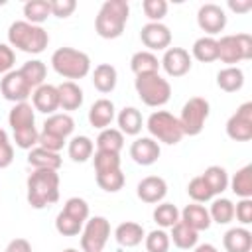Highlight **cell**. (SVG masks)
Listing matches in <instances>:
<instances>
[{"label": "cell", "instance_id": "obj_1", "mask_svg": "<svg viewBox=\"0 0 252 252\" xmlns=\"http://www.w3.org/2000/svg\"><path fill=\"white\" fill-rule=\"evenodd\" d=\"M28 203L32 209H45L59 201V173L53 169H33L28 177Z\"/></svg>", "mask_w": 252, "mask_h": 252}, {"label": "cell", "instance_id": "obj_2", "mask_svg": "<svg viewBox=\"0 0 252 252\" xmlns=\"http://www.w3.org/2000/svg\"><path fill=\"white\" fill-rule=\"evenodd\" d=\"M128 14H130V6L126 0H106L94 18V32L102 39L120 37L126 28Z\"/></svg>", "mask_w": 252, "mask_h": 252}, {"label": "cell", "instance_id": "obj_3", "mask_svg": "<svg viewBox=\"0 0 252 252\" xmlns=\"http://www.w3.org/2000/svg\"><path fill=\"white\" fill-rule=\"evenodd\" d=\"M8 41L12 47L24 53L37 55L47 47L49 35L41 26H33L26 20H18V22H12L8 28Z\"/></svg>", "mask_w": 252, "mask_h": 252}, {"label": "cell", "instance_id": "obj_4", "mask_svg": "<svg viewBox=\"0 0 252 252\" xmlns=\"http://www.w3.org/2000/svg\"><path fill=\"white\" fill-rule=\"evenodd\" d=\"M51 65L65 79H83L91 71V57L73 47H59L51 55Z\"/></svg>", "mask_w": 252, "mask_h": 252}, {"label": "cell", "instance_id": "obj_5", "mask_svg": "<svg viewBox=\"0 0 252 252\" xmlns=\"http://www.w3.org/2000/svg\"><path fill=\"white\" fill-rule=\"evenodd\" d=\"M134 87H136V93H138L140 100L146 106H154V108L163 106L171 96V85L159 73L136 77Z\"/></svg>", "mask_w": 252, "mask_h": 252}, {"label": "cell", "instance_id": "obj_6", "mask_svg": "<svg viewBox=\"0 0 252 252\" xmlns=\"http://www.w3.org/2000/svg\"><path fill=\"white\" fill-rule=\"evenodd\" d=\"M146 128L156 142H163L167 146H175L183 138V130H181L179 120L167 110L152 112L148 122H146Z\"/></svg>", "mask_w": 252, "mask_h": 252}, {"label": "cell", "instance_id": "obj_7", "mask_svg": "<svg viewBox=\"0 0 252 252\" xmlns=\"http://www.w3.org/2000/svg\"><path fill=\"white\" fill-rule=\"evenodd\" d=\"M219 57L228 67H234L238 61L252 59V37L248 33H236V35H222L217 39Z\"/></svg>", "mask_w": 252, "mask_h": 252}, {"label": "cell", "instance_id": "obj_8", "mask_svg": "<svg viewBox=\"0 0 252 252\" xmlns=\"http://www.w3.org/2000/svg\"><path fill=\"white\" fill-rule=\"evenodd\" d=\"M209 100H205L203 96H191L183 108H181V116L177 118L183 130V136H199L205 128V122L209 118Z\"/></svg>", "mask_w": 252, "mask_h": 252}, {"label": "cell", "instance_id": "obj_9", "mask_svg": "<svg viewBox=\"0 0 252 252\" xmlns=\"http://www.w3.org/2000/svg\"><path fill=\"white\" fill-rule=\"evenodd\" d=\"M108 236H110V222L104 217L87 219L83 234H81V250L83 252H102Z\"/></svg>", "mask_w": 252, "mask_h": 252}, {"label": "cell", "instance_id": "obj_10", "mask_svg": "<svg viewBox=\"0 0 252 252\" xmlns=\"http://www.w3.org/2000/svg\"><path fill=\"white\" fill-rule=\"evenodd\" d=\"M226 136L234 142H248L252 138V102H244L226 122Z\"/></svg>", "mask_w": 252, "mask_h": 252}, {"label": "cell", "instance_id": "obj_11", "mask_svg": "<svg viewBox=\"0 0 252 252\" xmlns=\"http://www.w3.org/2000/svg\"><path fill=\"white\" fill-rule=\"evenodd\" d=\"M0 93H2V96L6 100L18 104V102H28V96H32V87L24 79V75L16 69V71H10V73H6L2 77Z\"/></svg>", "mask_w": 252, "mask_h": 252}, {"label": "cell", "instance_id": "obj_12", "mask_svg": "<svg viewBox=\"0 0 252 252\" xmlns=\"http://www.w3.org/2000/svg\"><path fill=\"white\" fill-rule=\"evenodd\" d=\"M197 24H199V28L205 33H209V37H213L215 33H220L224 30V26H226V14H224V10L219 4L209 2V4H203L199 8V12H197Z\"/></svg>", "mask_w": 252, "mask_h": 252}, {"label": "cell", "instance_id": "obj_13", "mask_svg": "<svg viewBox=\"0 0 252 252\" xmlns=\"http://www.w3.org/2000/svg\"><path fill=\"white\" fill-rule=\"evenodd\" d=\"M142 43L148 47V51H159L167 49L171 43V32L161 22H148L140 32Z\"/></svg>", "mask_w": 252, "mask_h": 252}, {"label": "cell", "instance_id": "obj_14", "mask_svg": "<svg viewBox=\"0 0 252 252\" xmlns=\"http://www.w3.org/2000/svg\"><path fill=\"white\" fill-rule=\"evenodd\" d=\"M159 65L169 77H183L191 71V55L183 47H167Z\"/></svg>", "mask_w": 252, "mask_h": 252}, {"label": "cell", "instance_id": "obj_15", "mask_svg": "<svg viewBox=\"0 0 252 252\" xmlns=\"http://www.w3.org/2000/svg\"><path fill=\"white\" fill-rule=\"evenodd\" d=\"M136 195H138V199H142L144 203H150V205L161 203L163 197L167 195V183L159 175H148L138 183Z\"/></svg>", "mask_w": 252, "mask_h": 252}, {"label": "cell", "instance_id": "obj_16", "mask_svg": "<svg viewBox=\"0 0 252 252\" xmlns=\"http://www.w3.org/2000/svg\"><path fill=\"white\" fill-rule=\"evenodd\" d=\"M161 150L154 138H136L130 146V158L138 165H152L158 161Z\"/></svg>", "mask_w": 252, "mask_h": 252}, {"label": "cell", "instance_id": "obj_17", "mask_svg": "<svg viewBox=\"0 0 252 252\" xmlns=\"http://www.w3.org/2000/svg\"><path fill=\"white\" fill-rule=\"evenodd\" d=\"M32 104L33 110H39L43 114H55V110L59 108V93L55 85H39L37 89H33L32 93Z\"/></svg>", "mask_w": 252, "mask_h": 252}, {"label": "cell", "instance_id": "obj_18", "mask_svg": "<svg viewBox=\"0 0 252 252\" xmlns=\"http://www.w3.org/2000/svg\"><path fill=\"white\" fill-rule=\"evenodd\" d=\"M8 124L12 128V132H22V130L35 128L33 106L30 102H18V104H14V108L8 114Z\"/></svg>", "mask_w": 252, "mask_h": 252}, {"label": "cell", "instance_id": "obj_19", "mask_svg": "<svg viewBox=\"0 0 252 252\" xmlns=\"http://www.w3.org/2000/svg\"><path fill=\"white\" fill-rule=\"evenodd\" d=\"M222 246L226 252H250L252 250V232L244 226L228 228L222 236Z\"/></svg>", "mask_w": 252, "mask_h": 252}, {"label": "cell", "instance_id": "obj_20", "mask_svg": "<svg viewBox=\"0 0 252 252\" xmlns=\"http://www.w3.org/2000/svg\"><path fill=\"white\" fill-rule=\"evenodd\" d=\"M114 104L112 100L108 98H98L93 102L91 110H89V122L93 128H98V130H104V128H110V122L114 120Z\"/></svg>", "mask_w": 252, "mask_h": 252}, {"label": "cell", "instance_id": "obj_21", "mask_svg": "<svg viewBox=\"0 0 252 252\" xmlns=\"http://www.w3.org/2000/svg\"><path fill=\"white\" fill-rule=\"evenodd\" d=\"M146 232H144V226L138 224V222H132V220H126V222H120L114 230V238L120 246L124 248H134L138 244H142Z\"/></svg>", "mask_w": 252, "mask_h": 252}, {"label": "cell", "instance_id": "obj_22", "mask_svg": "<svg viewBox=\"0 0 252 252\" xmlns=\"http://www.w3.org/2000/svg\"><path fill=\"white\" fill-rule=\"evenodd\" d=\"M28 163L33 169H53V171H57L63 161H61V156L57 152H49L41 146H35L28 154Z\"/></svg>", "mask_w": 252, "mask_h": 252}, {"label": "cell", "instance_id": "obj_23", "mask_svg": "<svg viewBox=\"0 0 252 252\" xmlns=\"http://www.w3.org/2000/svg\"><path fill=\"white\" fill-rule=\"evenodd\" d=\"M179 220H183L187 226H191L193 230H207L211 226V217H209V211L199 205V203H193V205H187L181 213H179Z\"/></svg>", "mask_w": 252, "mask_h": 252}, {"label": "cell", "instance_id": "obj_24", "mask_svg": "<svg viewBox=\"0 0 252 252\" xmlns=\"http://www.w3.org/2000/svg\"><path fill=\"white\" fill-rule=\"evenodd\" d=\"M59 93V108L63 110H77L83 104V91L75 81H65L57 87Z\"/></svg>", "mask_w": 252, "mask_h": 252}, {"label": "cell", "instance_id": "obj_25", "mask_svg": "<svg viewBox=\"0 0 252 252\" xmlns=\"http://www.w3.org/2000/svg\"><path fill=\"white\" fill-rule=\"evenodd\" d=\"M118 81V73L110 63H100L93 71V85L98 93H112Z\"/></svg>", "mask_w": 252, "mask_h": 252}, {"label": "cell", "instance_id": "obj_26", "mask_svg": "<svg viewBox=\"0 0 252 252\" xmlns=\"http://www.w3.org/2000/svg\"><path fill=\"white\" fill-rule=\"evenodd\" d=\"M116 120H118V126H120L118 130H120L122 134H126V136H138V134L142 132L144 120H142L140 110L134 108V106H124V108L118 112Z\"/></svg>", "mask_w": 252, "mask_h": 252}, {"label": "cell", "instance_id": "obj_27", "mask_svg": "<svg viewBox=\"0 0 252 252\" xmlns=\"http://www.w3.org/2000/svg\"><path fill=\"white\" fill-rule=\"evenodd\" d=\"M199 240V232L193 230L191 226H187L183 220H177L171 226V234H169V242H173L177 248L181 250H191L197 246Z\"/></svg>", "mask_w": 252, "mask_h": 252}, {"label": "cell", "instance_id": "obj_28", "mask_svg": "<svg viewBox=\"0 0 252 252\" xmlns=\"http://www.w3.org/2000/svg\"><path fill=\"white\" fill-rule=\"evenodd\" d=\"M73 130H75V120L65 112L49 114V118H45V122H43V132L61 136L65 140H67V136L73 134Z\"/></svg>", "mask_w": 252, "mask_h": 252}, {"label": "cell", "instance_id": "obj_29", "mask_svg": "<svg viewBox=\"0 0 252 252\" xmlns=\"http://www.w3.org/2000/svg\"><path fill=\"white\" fill-rule=\"evenodd\" d=\"M130 69L136 77L142 75H154L159 71V61L152 51H136L130 59Z\"/></svg>", "mask_w": 252, "mask_h": 252}, {"label": "cell", "instance_id": "obj_30", "mask_svg": "<svg viewBox=\"0 0 252 252\" xmlns=\"http://www.w3.org/2000/svg\"><path fill=\"white\" fill-rule=\"evenodd\" d=\"M217 85L224 93H236L244 85V73L238 67H224L217 73Z\"/></svg>", "mask_w": 252, "mask_h": 252}, {"label": "cell", "instance_id": "obj_31", "mask_svg": "<svg viewBox=\"0 0 252 252\" xmlns=\"http://www.w3.org/2000/svg\"><path fill=\"white\" fill-rule=\"evenodd\" d=\"M203 181L207 183V187L211 189L213 195H220L222 191H226L228 187V173L224 167L220 165H209L205 171H203Z\"/></svg>", "mask_w": 252, "mask_h": 252}, {"label": "cell", "instance_id": "obj_32", "mask_svg": "<svg viewBox=\"0 0 252 252\" xmlns=\"http://www.w3.org/2000/svg\"><path fill=\"white\" fill-rule=\"evenodd\" d=\"M230 189L240 199H252V165L250 163L240 167L234 173V177L230 181Z\"/></svg>", "mask_w": 252, "mask_h": 252}, {"label": "cell", "instance_id": "obj_33", "mask_svg": "<svg viewBox=\"0 0 252 252\" xmlns=\"http://www.w3.org/2000/svg\"><path fill=\"white\" fill-rule=\"evenodd\" d=\"M191 53L197 61L201 63H211V61H217L219 57V49H217V39L215 37H209V35H203L199 37L193 47H191Z\"/></svg>", "mask_w": 252, "mask_h": 252}, {"label": "cell", "instance_id": "obj_34", "mask_svg": "<svg viewBox=\"0 0 252 252\" xmlns=\"http://www.w3.org/2000/svg\"><path fill=\"white\" fill-rule=\"evenodd\" d=\"M122 148H124V134L120 130H116V128H104V130H100V134L96 138V150L120 154Z\"/></svg>", "mask_w": 252, "mask_h": 252}, {"label": "cell", "instance_id": "obj_35", "mask_svg": "<svg viewBox=\"0 0 252 252\" xmlns=\"http://www.w3.org/2000/svg\"><path fill=\"white\" fill-rule=\"evenodd\" d=\"M24 16H26V22L39 26L41 22H45L51 16L49 0H28L24 4Z\"/></svg>", "mask_w": 252, "mask_h": 252}, {"label": "cell", "instance_id": "obj_36", "mask_svg": "<svg viewBox=\"0 0 252 252\" xmlns=\"http://www.w3.org/2000/svg\"><path fill=\"white\" fill-rule=\"evenodd\" d=\"M18 71L24 75V79L30 83L32 89H37L39 85H43L45 75H47V67H45V63L39 61V59H30V61H26Z\"/></svg>", "mask_w": 252, "mask_h": 252}, {"label": "cell", "instance_id": "obj_37", "mask_svg": "<svg viewBox=\"0 0 252 252\" xmlns=\"http://www.w3.org/2000/svg\"><path fill=\"white\" fill-rule=\"evenodd\" d=\"M93 150H94V146H93V140L89 136H75V138H71L69 148H67L69 158L73 161H77V163L87 161L93 156Z\"/></svg>", "mask_w": 252, "mask_h": 252}, {"label": "cell", "instance_id": "obj_38", "mask_svg": "<svg viewBox=\"0 0 252 252\" xmlns=\"http://www.w3.org/2000/svg\"><path fill=\"white\" fill-rule=\"evenodd\" d=\"M209 217H211V222H217V224H228L232 219H234V205L230 199H215L211 209H209Z\"/></svg>", "mask_w": 252, "mask_h": 252}, {"label": "cell", "instance_id": "obj_39", "mask_svg": "<svg viewBox=\"0 0 252 252\" xmlns=\"http://www.w3.org/2000/svg\"><path fill=\"white\" fill-rule=\"evenodd\" d=\"M179 220V209L173 203H159L154 209V222L161 228H171Z\"/></svg>", "mask_w": 252, "mask_h": 252}, {"label": "cell", "instance_id": "obj_40", "mask_svg": "<svg viewBox=\"0 0 252 252\" xmlns=\"http://www.w3.org/2000/svg\"><path fill=\"white\" fill-rule=\"evenodd\" d=\"M93 161H94V173L96 175L120 169V154H114V152H100V150H96Z\"/></svg>", "mask_w": 252, "mask_h": 252}, {"label": "cell", "instance_id": "obj_41", "mask_svg": "<svg viewBox=\"0 0 252 252\" xmlns=\"http://www.w3.org/2000/svg\"><path fill=\"white\" fill-rule=\"evenodd\" d=\"M124 173L122 169H116V171H108V173H98L96 175V185L106 191V193H116L124 187Z\"/></svg>", "mask_w": 252, "mask_h": 252}, {"label": "cell", "instance_id": "obj_42", "mask_svg": "<svg viewBox=\"0 0 252 252\" xmlns=\"http://www.w3.org/2000/svg\"><path fill=\"white\" fill-rule=\"evenodd\" d=\"M144 244L148 252H167L169 250V234L163 228H156L144 236Z\"/></svg>", "mask_w": 252, "mask_h": 252}, {"label": "cell", "instance_id": "obj_43", "mask_svg": "<svg viewBox=\"0 0 252 252\" xmlns=\"http://www.w3.org/2000/svg\"><path fill=\"white\" fill-rule=\"evenodd\" d=\"M63 213L85 224L87 219H89V205H87V201L81 199V197H71V199L65 201V205H63Z\"/></svg>", "mask_w": 252, "mask_h": 252}, {"label": "cell", "instance_id": "obj_44", "mask_svg": "<svg viewBox=\"0 0 252 252\" xmlns=\"http://www.w3.org/2000/svg\"><path fill=\"white\" fill-rule=\"evenodd\" d=\"M187 193H189V197H191L195 203H207V201H211V199L215 197V195L211 193V189L207 187V183L203 181L201 175H197V177H193V179L189 181Z\"/></svg>", "mask_w": 252, "mask_h": 252}, {"label": "cell", "instance_id": "obj_45", "mask_svg": "<svg viewBox=\"0 0 252 252\" xmlns=\"http://www.w3.org/2000/svg\"><path fill=\"white\" fill-rule=\"evenodd\" d=\"M55 230L59 234H63V236H75V234H79L83 230V222L75 220L73 217H69V215H65L61 211L57 215V219H55Z\"/></svg>", "mask_w": 252, "mask_h": 252}, {"label": "cell", "instance_id": "obj_46", "mask_svg": "<svg viewBox=\"0 0 252 252\" xmlns=\"http://www.w3.org/2000/svg\"><path fill=\"white\" fill-rule=\"evenodd\" d=\"M142 10L150 18V22H161V18L167 14V2L165 0H144Z\"/></svg>", "mask_w": 252, "mask_h": 252}, {"label": "cell", "instance_id": "obj_47", "mask_svg": "<svg viewBox=\"0 0 252 252\" xmlns=\"http://www.w3.org/2000/svg\"><path fill=\"white\" fill-rule=\"evenodd\" d=\"M49 6H51V16H55V18H69L75 12L77 2L75 0H49Z\"/></svg>", "mask_w": 252, "mask_h": 252}, {"label": "cell", "instance_id": "obj_48", "mask_svg": "<svg viewBox=\"0 0 252 252\" xmlns=\"http://www.w3.org/2000/svg\"><path fill=\"white\" fill-rule=\"evenodd\" d=\"M37 144H39L41 148L49 150V152H57V154H59V150L65 146V138L41 130V132H39V138H37Z\"/></svg>", "mask_w": 252, "mask_h": 252}, {"label": "cell", "instance_id": "obj_49", "mask_svg": "<svg viewBox=\"0 0 252 252\" xmlns=\"http://www.w3.org/2000/svg\"><path fill=\"white\" fill-rule=\"evenodd\" d=\"M234 217L238 219V222L250 224L252 222V199H240L234 207Z\"/></svg>", "mask_w": 252, "mask_h": 252}, {"label": "cell", "instance_id": "obj_50", "mask_svg": "<svg viewBox=\"0 0 252 252\" xmlns=\"http://www.w3.org/2000/svg\"><path fill=\"white\" fill-rule=\"evenodd\" d=\"M14 61H16V55H14V49L6 43H0V75H6L12 71L14 67Z\"/></svg>", "mask_w": 252, "mask_h": 252}, {"label": "cell", "instance_id": "obj_51", "mask_svg": "<svg viewBox=\"0 0 252 252\" xmlns=\"http://www.w3.org/2000/svg\"><path fill=\"white\" fill-rule=\"evenodd\" d=\"M12 161H14V148H12V144L10 142L0 144V169L8 167Z\"/></svg>", "mask_w": 252, "mask_h": 252}, {"label": "cell", "instance_id": "obj_52", "mask_svg": "<svg viewBox=\"0 0 252 252\" xmlns=\"http://www.w3.org/2000/svg\"><path fill=\"white\" fill-rule=\"evenodd\" d=\"M4 252H32V244L26 238H14L8 242Z\"/></svg>", "mask_w": 252, "mask_h": 252}, {"label": "cell", "instance_id": "obj_53", "mask_svg": "<svg viewBox=\"0 0 252 252\" xmlns=\"http://www.w3.org/2000/svg\"><path fill=\"white\" fill-rule=\"evenodd\" d=\"M228 8L236 14H246L252 10V0H228Z\"/></svg>", "mask_w": 252, "mask_h": 252}, {"label": "cell", "instance_id": "obj_54", "mask_svg": "<svg viewBox=\"0 0 252 252\" xmlns=\"http://www.w3.org/2000/svg\"><path fill=\"white\" fill-rule=\"evenodd\" d=\"M193 252H219L213 244H209V242H205V244H199V246H195L193 248Z\"/></svg>", "mask_w": 252, "mask_h": 252}, {"label": "cell", "instance_id": "obj_55", "mask_svg": "<svg viewBox=\"0 0 252 252\" xmlns=\"http://www.w3.org/2000/svg\"><path fill=\"white\" fill-rule=\"evenodd\" d=\"M4 142H8V134H6V130L0 128V144H4Z\"/></svg>", "mask_w": 252, "mask_h": 252}, {"label": "cell", "instance_id": "obj_56", "mask_svg": "<svg viewBox=\"0 0 252 252\" xmlns=\"http://www.w3.org/2000/svg\"><path fill=\"white\" fill-rule=\"evenodd\" d=\"M61 252H79V250H75V248H67V250H61Z\"/></svg>", "mask_w": 252, "mask_h": 252}]
</instances>
